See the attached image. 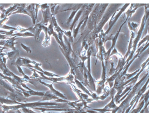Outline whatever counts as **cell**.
<instances>
[{"instance_id":"obj_1","label":"cell","mask_w":149,"mask_h":113,"mask_svg":"<svg viewBox=\"0 0 149 113\" xmlns=\"http://www.w3.org/2000/svg\"><path fill=\"white\" fill-rule=\"evenodd\" d=\"M41 83L44 85H45L46 86L48 87L49 88L51 92L52 93L54 94V95L56 96H58V97H60V98H62L66 100L67 99L66 96L64 95V94H63L61 93L58 92V91H56L55 90L53 87V84H46V83H45L43 82H41Z\"/></svg>"}]
</instances>
